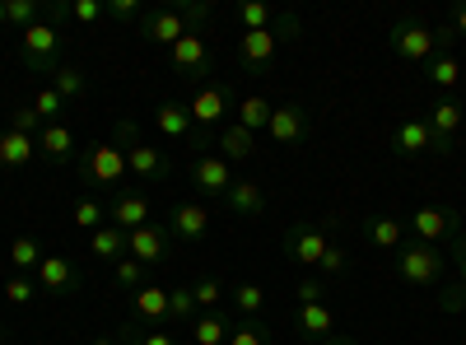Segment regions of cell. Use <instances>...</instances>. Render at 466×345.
<instances>
[{"instance_id":"7bdbcfd3","label":"cell","mask_w":466,"mask_h":345,"mask_svg":"<svg viewBox=\"0 0 466 345\" xmlns=\"http://www.w3.org/2000/svg\"><path fill=\"white\" fill-rule=\"evenodd\" d=\"M33 112H37V117H43V122H61V112H66V98L47 85V89H37V98H33Z\"/></svg>"},{"instance_id":"4dcf8cb0","label":"cell","mask_w":466,"mask_h":345,"mask_svg":"<svg viewBox=\"0 0 466 345\" xmlns=\"http://www.w3.org/2000/svg\"><path fill=\"white\" fill-rule=\"evenodd\" d=\"M420 70L430 75V80H434L439 89H457V80H461V61H457L452 52H434V56L424 61Z\"/></svg>"},{"instance_id":"d6986e66","label":"cell","mask_w":466,"mask_h":345,"mask_svg":"<svg viewBox=\"0 0 466 345\" xmlns=\"http://www.w3.org/2000/svg\"><path fill=\"white\" fill-rule=\"evenodd\" d=\"M75 149H80V140H75V131L66 122H47L43 131H37V159L47 164H70Z\"/></svg>"},{"instance_id":"8992f818","label":"cell","mask_w":466,"mask_h":345,"mask_svg":"<svg viewBox=\"0 0 466 345\" xmlns=\"http://www.w3.org/2000/svg\"><path fill=\"white\" fill-rule=\"evenodd\" d=\"M397 280L401 285H410V289H430V285H439L443 280V271H448V257L439 252V248H430V243H410V248H397Z\"/></svg>"},{"instance_id":"4316f807","label":"cell","mask_w":466,"mask_h":345,"mask_svg":"<svg viewBox=\"0 0 466 345\" xmlns=\"http://www.w3.org/2000/svg\"><path fill=\"white\" fill-rule=\"evenodd\" d=\"M37 285H43L47 294H66V289H75V266L66 261V257H56V252H47L43 257V266H37Z\"/></svg>"},{"instance_id":"f907efd6","label":"cell","mask_w":466,"mask_h":345,"mask_svg":"<svg viewBox=\"0 0 466 345\" xmlns=\"http://www.w3.org/2000/svg\"><path fill=\"white\" fill-rule=\"evenodd\" d=\"M322 280H299V303H322Z\"/></svg>"},{"instance_id":"44dd1931","label":"cell","mask_w":466,"mask_h":345,"mask_svg":"<svg viewBox=\"0 0 466 345\" xmlns=\"http://www.w3.org/2000/svg\"><path fill=\"white\" fill-rule=\"evenodd\" d=\"M215 155L228 159V164H248V159L257 155V131H248V127H238V122L219 127V136H215Z\"/></svg>"},{"instance_id":"bcb514c9","label":"cell","mask_w":466,"mask_h":345,"mask_svg":"<svg viewBox=\"0 0 466 345\" xmlns=\"http://www.w3.org/2000/svg\"><path fill=\"white\" fill-rule=\"evenodd\" d=\"M103 19H112V24L140 19V0H103Z\"/></svg>"},{"instance_id":"8fae6325","label":"cell","mask_w":466,"mask_h":345,"mask_svg":"<svg viewBox=\"0 0 466 345\" xmlns=\"http://www.w3.org/2000/svg\"><path fill=\"white\" fill-rule=\"evenodd\" d=\"M127 257H136L140 266H159V261L173 257V234H168L159 219L140 224V228H131V234H127Z\"/></svg>"},{"instance_id":"f1b7e54d","label":"cell","mask_w":466,"mask_h":345,"mask_svg":"<svg viewBox=\"0 0 466 345\" xmlns=\"http://www.w3.org/2000/svg\"><path fill=\"white\" fill-rule=\"evenodd\" d=\"M136 318L140 322H168V289H159V285H140L136 289Z\"/></svg>"},{"instance_id":"7a4b0ae2","label":"cell","mask_w":466,"mask_h":345,"mask_svg":"<svg viewBox=\"0 0 466 345\" xmlns=\"http://www.w3.org/2000/svg\"><path fill=\"white\" fill-rule=\"evenodd\" d=\"M299 37V19L294 15H280L276 28H261V33H243L238 47H233V66L248 70V75H266L270 61H276L280 43H294Z\"/></svg>"},{"instance_id":"30bf717a","label":"cell","mask_w":466,"mask_h":345,"mask_svg":"<svg viewBox=\"0 0 466 345\" xmlns=\"http://www.w3.org/2000/svg\"><path fill=\"white\" fill-rule=\"evenodd\" d=\"M191 187L201 191V197H228V187H233V164L228 159H219L215 149H206V155H191Z\"/></svg>"},{"instance_id":"3957f363","label":"cell","mask_w":466,"mask_h":345,"mask_svg":"<svg viewBox=\"0 0 466 345\" xmlns=\"http://www.w3.org/2000/svg\"><path fill=\"white\" fill-rule=\"evenodd\" d=\"M448 43H452V28L448 24L443 28H424L410 15H401L392 28H387V47H392L401 61H410V66H424L434 52H448Z\"/></svg>"},{"instance_id":"9c48e42d","label":"cell","mask_w":466,"mask_h":345,"mask_svg":"<svg viewBox=\"0 0 466 345\" xmlns=\"http://www.w3.org/2000/svg\"><path fill=\"white\" fill-rule=\"evenodd\" d=\"M168 66L177 75H187V80H215V61H210V47H206V33H187L177 37V43L168 47Z\"/></svg>"},{"instance_id":"7c38bea8","label":"cell","mask_w":466,"mask_h":345,"mask_svg":"<svg viewBox=\"0 0 466 345\" xmlns=\"http://www.w3.org/2000/svg\"><path fill=\"white\" fill-rule=\"evenodd\" d=\"M127 173H131L140 187H159V182H168V178H173V159L164 155L159 145L136 140V145L127 149Z\"/></svg>"},{"instance_id":"83f0119b","label":"cell","mask_w":466,"mask_h":345,"mask_svg":"<svg viewBox=\"0 0 466 345\" xmlns=\"http://www.w3.org/2000/svg\"><path fill=\"white\" fill-rule=\"evenodd\" d=\"M89 252L98 261H122L127 257V228H116V224H103L89 234Z\"/></svg>"},{"instance_id":"e575fe53","label":"cell","mask_w":466,"mask_h":345,"mask_svg":"<svg viewBox=\"0 0 466 345\" xmlns=\"http://www.w3.org/2000/svg\"><path fill=\"white\" fill-rule=\"evenodd\" d=\"M168 322L173 327L197 322V294H191V285H173L168 289Z\"/></svg>"},{"instance_id":"ac0fdd59","label":"cell","mask_w":466,"mask_h":345,"mask_svg":"<svg viewBox=\"0 0 466 345\" xmlns=\"http://www.w3.org/2000/svg\"><path fill=\"white\" fill-rule=\"evenodd\" d=\"M392 149H397V159H420V155H434V131L424 117H406L397 122L392 131Z\"/></svg>"},{"instance_id":"ee69618b","label":"cell","mask_w":466,"mask_h":345,"mask_svg":"<svg viewBox=\"0 0 466 345\" xmlns=\"http://www.w3.org/2000/svg\"><path fill=\"white\" fill-rule=\"evenodd\" d=\"M122 345H177V336H168L164 327H149V331L127 327V331H122Z\"/></svg>"},{"instance_id":"f5cc1de1","label":"cell","mask_w":466,"mask_h":345,"mask_svg":"<svg viewBox=\"0 0 466 345\" xmlns=\"http://www.w3.org/2000/svg\"><path fill=\"white\" fill-rule=\"evenodd\" d=\"M89 345H122V336H94Z\"/></svg>"},{"instance_id":"484cf974","label":"cell","mask_w":466,"mask_h":345,"mask_svg":"<svg viewBox=\"0 0 466 345\" xmlns=\"http://www.w3.org/2000/svg\"><path fill=\"white\" fill-rule=\"evenodd\" d=\"M233 331V313L228 309H215V313H201L191 322V345H224Z\"/></svg>"},{"instance_id":"2e32d148","label":"cell","mask_w":466,"mask_h":345,"mask_svg":"<svg viewBox=\"0 0 466 345\" xmlns=\"http://www.w3.org/2000/svg\"><path fill=\"white\" fill-rule=\"evenodd\" d=\"M164 228H168L177 243H201V238L210 234V215H206V206H197V201H177V206H168Z\"/></svg>"},{"instance_id":"9a60e30c","label":"cell","mask_w":466,"mask_h":345,"mask_svg":"<svg viewBox=\"0 0 466 345\" xmlns=\"http://www.w3.org/2000/svg\"><path fill=\"white\" fill-rule=\"evenodd\" d=\"M308 131H313V117H308V107H299V103H280L276 112H270V127H266V136L276 145H285V149L303 145Z\"/></svg>"},{"instance_id":"ffe728a7","label":"cell","mask_w":466,"mask_h":345,"mask_svg":"<svg viewBox=\"0 0 466 345\" xmlns=\"http://www.w3.org/2000/svg\"><path fill=\"white\" fill-rule=\"evenodd\" d=\"M154 127H159V136H168V140L197 145V127H191V112H187V103L164 98L159 107H154Z\"/></svg>"},{"instance_id":"d590c367","label":"cell","mask_w":466,"mask_h":345,"mask_svg":"<svg viewBox=\"0 0 466 345\" xmlns=\"http://www.w3.org/2000/svg\"><path fill=\"white\" fill-rule=\"evenodd\" d=\"M233 15H238L243 33H261V28H276V19H280V10H270V5H261V0H248V5H238V10H233Z\"/></svg>"},{"instance_id":"6da1fadb","label":"cell","mask_w":466,"mask_h":345,"mask_svg":"<svg viewBox=\"0 0 466 345\" xmlns=\"http://www.w3.org/2000/svg\"><path fill=\"white\" fill-rule=\"evenodd\" d=\"M210 15H215V5H210V0H182V5L140 10L136 28H140V37H145L149 47H173L177 37H187V33H201Z\"/></svg>"},{"instance_id":"ab89813d","label":"cell","mask_w":466,"mask_h":345,"mask_svg":"<svg viewBox=\"0 0 466 345\" xmlns=\"http://www.w3.org/2000/svg\"><path fill=\"white\" fill-rule=\"evenodd\" d=\"M43 15H47V10L37 5V0H5V24H15L19 33H24V28H33Z\"/></svg>"},{"instance_id":"4fadbf2b","label":"cell","mask_w":466,"mask_h":345,"mask_svg":"<svg viewBox=\"0 0 466 345\" xmlns=\"http://www.w3.org/2000/svg\"><path fill=\"white\" fill-rule=\"evenodd\" d=\"M107 224H116V228H140V224H154V206H149V197L145 191H136V187H116L112 197H107Z\"/></svg>"},{"instance_id":"5bb4252c","label":"cell","mask_w":466,"mask_h":345,"mask_svg":"<svg viewBox=\"0 0 466 345\" xmlns=\"http://www.w3.org/2000/svg\"><path fill=\"white\" fill-rule=\"evenodd\" d=\"M327 248H331L327 224H289V228H285V252H289V261L318 266Z\"/></svg>"},{"instance_id":"cb8c5ba5","label":"cell","mask_w":466,"mask_h":345,"mask_svg":"<svg viewBox=\"0 0 466 345\" xmlns=\"http://www.w3.org/2000/svg\"><path fill=\"white\" fill-rule=\"evenodd\" d=\"M401 234H406V224H401L397 215H369V219H364V238H369V248H378V252H397V248H401Z\"/></svg>"},{"instance_id":"9f6ffc18","label":"cell","mask_w":466,"mask_h":345,"mask_svg":"<svg viewBox=\"0 0 466 345\" xmlns=\"http://www.w3.org/2000/svg\"><path fill=\"white\" fill-rule=\"evenodd\" d=\"M0 345H10V340H5V336H0Z\"/></svg>"},{"instance_id":"f6af8a7d","label":"cell","mask_w":466,"mask_h":345,"mask_svg":"<svg viewBox=\"0 0 466 345\" xmlns=\"http://www.w3.org/2000/svg\"><path fill=\"white\" fill-rule=\"evenodd\" d=\"M318 271H322V276H345V271H350L345 243H336V238H331V248H327V252H322V261H318Z\"/></svg>"},{"instance_id":"1f68e13d","label":"cell","mask_w":466,"mask_h":345,"mask_svg":"<svg viewBox=\"0 0 466 345\" xmlns=\"http://www.w3.org/2000/svg\"><path fill=\"white\" fill-rule=\"evenodd\" d=\"M43 243H37L33 234H19L15 243H10V266H15V276H24V271H37L43 266Z\"/></svg>"},{"instance_id":"816d5d0a","label":"cell","mask_w":466,"mask_h":345,"mask_svg":"<svg viewBox=\"0 0 466 345\" xmlns=\"http://www.w3.org/2000/svg\"><path fill=\"white\" fill-rule=\"evenodd\" d=\"M448 28L466 37V5H452V10H448Z\"/></svg>"},{"instance_id":"7402d4cb","label":"cell","mask_w":466,"mask_h":345,"mask_svg":"<svg viewBox=\"0 0 466 345\" xmlns=\"http://www.w3.org/2000/svg\"><path fill=\"white\" fill-rule=\"evenodd\" d=\"M294 331L322 345V340H331V336H336V313L327 309V303H299V313H294Z\"/></svg>"},{"instance_id":"c3c4849f","label":"cell","mask_w":466,"mask_h":345,"mask_svg":"<svg viewBox=\"0 0 466 345\" xmlns=\"http://www.w3.org/2000/svg\"><path fill=\"white\" fill-rule=\"evenodd\" d=\"M33 289H37V285H33L28 276H10V280H5V299H10V303H33Z\"/></svg>"},{"instance_id":"60d3db41","label":"cell","mask_w":466,"mask_h":345,"mask_svg":"<svg viewBox=\"0 0 466 345\" xmlns=\"http://www.w3.org/2000/svg\"><path fill=\"white\" fill-rule=\"evenodd\" d=\"M224 345H266V327H261V318H243V322H233V331H228V340Z\"/></svg>"},{"instance_id":"11a10c76","label":"cell","mask_w":466,"mask_h":345,"mask_svg":"<svg viewBox=\"0 0 466 345\" xmlns=\"http://www.w3.org/2000/svg\"><path fill=\"white\" fill-rule=\"evenodd\" d=\"M0 24H5V0H0Z\"/></svg>"},{"instance_id":"836d02e7","label":"cell","mask_w":466,"mask_h":345,"mask_svg":"<svg viewBox=\"0 0 466 345\" xmlns=\"http://www.w3.org/2000/svg\"><path fill=\"white\" fill-rule=\"evenodd\" d=\"M52 89H56L66 103H75V98H85V94H89V80H85V70H80V66H66V61H61V70L52 75Z\"/></svg>"},{"instance_id":"5b68a950","label":"cell","mask_w":466,"mask_h":345,"mask_svg":"<svg viewBox=\"0 0 466 345\" xmlns=\"http://www.w3.org/2000/svg\"><path fill=\"white\" fill-rule=\"evenodd\" d=\"M75 168H80V178L89 187H98V191L112 197L127 178V149L112 145V140H94V145H85V155H75Z\"/></svg>"},{"instance_id":"8d00e7d4","label":"cell","mask_w":466,"mask_h":345,"mask_svg":"<svg viewBox=\"0 0 466 345\" xmlns=\"http://www.w3.org/2000/svg\"><path fill=\"white\" fill-rule=\"evenodd\" d=\"M145 271H149V266H140L136 257H122V261H112V285L127 289V294H136V289L145 285Z\"/></svg>"},{"instance_id":"db71d44e","label":"cell","mask_w":466,"mask_h":345,"mask_svg":"<svg viewBox=\"0 0 466 345\" xmlns=\"http://www.w3.org/2000/svg\"><path fill=\"white\" fill-rule=\"evenodd\" d=\"M322 345H350V340H336V336H331V340H322Z\"/></svg>"},{"instance_id":"603a6c76","label":"cell","mask_w":466,"mask_h":345,"mask_svg":"<svg viewBox=\"0 0 466 345\" xmlns=\"http://www.w3.org/2000/svg\"><path fill=\"white\" fill-rule=\"evenodd\" d=\"M224 206H228V215L257 219V215H266V191H261V187H257L252 178H233V187H228Z\"/></svg>"},{"instance_id":"d4e9b609","label":"cell","mask_w":466,"mask_h":345,"mask_svg":"<svg viewBox=\"0 0 466 345\" xmlns=\"http://www.w3.org/2000/svg\"><path fill=\"white\" fill-rule=\"evenodd\" d=\"M37 159V140L33 136H19V131H0V168H24V164H33Z\"/></svg>"},{"instance_id":"7dc6e473","label":"cell","mask_w":466,"mask_h":345,"mask_svg":"<svg viewBox=\"0 0 466 345\" xmlns=\"http://www.w3.org/2000/svg\"><path fill=\"white\" fill-rule=\"evenodd\" d=\"M70 19L75 24H98L103 19V0H70Z\"/></svg>"},{"instance_id":"d6a6232c","label":"cell","mask_w":466,"mask_h":345,"mask_svg":"<svg viewBox=\"0 0 466 345\" xmlns=\"http://www.w3.org/2000/svg\"><path fill=\"white\" fill-rule=\"evenodd\" d=\"M228 299H233V313H243V318H261V309H266V289H261L257 280L233 285Z\"/></svg>"},{"instance_id":"681fc988","label":"cell","mask_w":466,"mask_h":345,"mask_svg":"<svg viewBox=\"0 0 466 345\" xmlns=\"http://www.w3.org/2000/svg\"><path fill=\"white\" fill-rule=\"evenodd\" d=\"M448 266H457V280H452V285L466 294V234L452 243V257H448Z\"/></svg>"},{"instance_id":"f35d334b","label":"cell","mask_w":466,"mask_h":345,"mask_svg":"<svg viewBox=\"0 0 466 345\" xmlns=\"http://www.w3.org/2000/svg\"><path fill=\"white\" fill-rule=\"evenodd\" d=\"M191 294H197V309H206V313H215V309H224V285H219V276H197V285H191Z\"/></svg>"},{"instance_id":"ba28073f","label":"cell","mask_w":466,"mask_h":345,"mask_svg":"<svg viewBox=\"0 0 466 345\" xmlns=\"http://www.w3.org/2000/svg\"><path fill=\"white\" fill-rule=\"evenodd\" d=\"M406 228L415 234V243L439 248V243H457L461 238V215L452 206H415V215H410Z\"/></svg>"},{"instance_id":"f546056e","label":"cell","mask_w":466,"mask_h":345,"mask_svg":"<svg viewBox=\"0 0 466 345\" xmlns=\"http://www.w3.org/2000/svg\"><path fill=\"white\" fill-rule=\"evenodd\" d=\"M233 112H238V117H233L238 127H248V131H266V127H270V112H276V107H270V98H261V94H243Z\"/></svg>"},{"instance_id":"52a82bcc","label":"cell","mask_w":466,"mask_h":345,"mask_svg":"<svg viewBox=\"0 0 466 345\" xmlns=\"http://www.w3.org/2000/svg\"><path fill=\"white\" fill-rule=\"evenodd\" d=\"M228 89L219 85V80H206V85H197V94H191L187 98V112H191V127H197V145H191V149H201V155H206V149H210V127H219L224 122V112H228Z\"/></svg>"},{"instance_id":"277c9868","label":"cell","mask_w":466,"mask_h":345,"mask_svg":"<svg viewBox=\"0 0 466 345\" xmlns=\"http://www.w3.org/2000/svg\"><path fill=\"white\" fill-rule=\"evenodd\" d=\"M61 56H66V37H61V28L43 15L33 28H24L19 33V61L33 70V75H52L61 70Z\"/></svg>"},{"instance_id":"e0dca14e","label":"cell","mask_w":466,"mask_h":345,"mask_svg":"<svg viewBox=\"0 0 466 345\" xmlns=\"http://www.w3.org/2000/svg\"><path fill=\"white\" fill-rule=\"evenodd\" d=\"M461 103L457 98H439L434 107H430V131H434V155H452V140H457V127H461Z\"/></svg>"},{"instance_id":"b9f144b4","label":"cell","mask_w":466,"mask_h":345,"mask_svg":"<svg viewBox=\"0 0 466 345\" xmlns=\"http://www.w3.org/2000/svg\"><path fill=\"white\" fill-rule=\"evenodd\" d=\"M47 122L33 112V103H19V107H10V131H19V136H33L37 140V131H43Z\"/></svg>"},{"instance_id":"74e56055","label":"cell","mask_w":466,"mask_h":345,"mask_svg":"<svg viewBox=\"0 0 466 345\" xmlns=\"http://www.w3.org/2000/svg\"><path fill=\"white\" fill-rule=\"evenodd\" d=\"M70 219L94 234V228H103V224H107V206H103V201H94V197H80V201L70 206Z\"/></svg>"}]
</instances>
